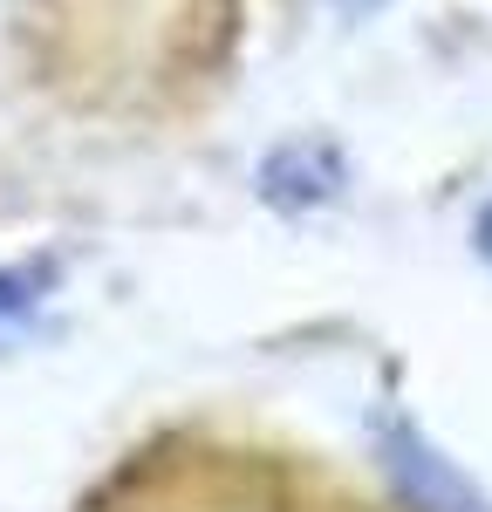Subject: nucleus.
Segmentation results:
<instances>
[{"instance_id": "nucleus-4", "label": "nucleus", "mask_w": 492, "mask_h": 512, "mask_svg": "<svg viewBox=\"0 0 492 512\" xmlns=\"http://www.w3.org/2000/svg\"><path fill=\"white\" fill-rule=\"evenodd\" d=\"M472 239H479V260H486V267H492V205H486V212H479V233H472Z\"/></svg>"}, {"instance_id": "nucleus-2", "label": "nucleus", "mask_w": 492, "mask_h": 512, "mask_svg": "<svg viewBox=\"0 0 492 512\" xmlns=\"http://www.w3.org/2000/svg\"><path fill=\"white\" fill-rule=\"evenodd\" d=\"M342 185H349V164H342V151L322 144V137H294L281 151H267V164H260V198L281 205V212L335 205Z\"/></svg>"}, {"instance_id": "nucleus-1", "label": "nucleus", "mask_w": 492, "mask_h": 512, "mask_svg": "<svg viewBox=\"0 0 492 512\" xmlns=\"http://www.w3.org/2000/svg\"><path fill=\"white\" fill-rule=\"evenodd\" d=\"M383 472L397 478V492H404L410 512H492L486 492L458 472L445 451H431L424 431L404 424V417L383 424Z\"/></svg>"}, {"instance_id": "nucleus-5", "label": "nucleus", "mask_w": 492, "mask_h": 512, "mask_svg": "<svg viewBox=\"0 0 492 512\" xmlns=\"http://www.w3.org/2000/svg\"><path fill=\"white\" fill-rule=\"evenodd\" d=\"M335 7H342V14H349V21H363V14H376V7H383V0H335Z\"/></svg>"}, {"instance_id": "nucleus-3", "label": "nucleus", "mask_w": 492, "mask_h": 512, "mask_svg": "<svg viewBox=\"0 0 492 512\" xmlns=\"http://www.w3.org/2000/svg\"><path fill=\"white\" fill-rule=\"evenodd\" d=\"M28 287H35V280H28V274H0V315H21V308L35 301Z\"/></svg>"}]
</instances>
